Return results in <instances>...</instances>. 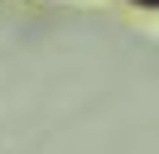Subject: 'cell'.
<instances>
[{
  "label": "cell",
  "mask_w": 159,
  "mask_h": 154,
  "mask_svg": "<svg viewBox=\"0 0 159 154\" xmlns=\"http://www.w3.org/2000/svg\"><path fill=\"white\" fill-rule=\"evenodd\" d=\"M130 5H145V10H154V5H159V0H130Z\"/></svg>",
  "instance_id": "cell-1"
}]
</instances>
